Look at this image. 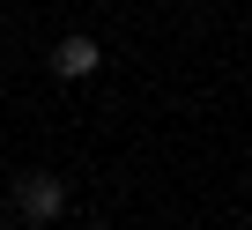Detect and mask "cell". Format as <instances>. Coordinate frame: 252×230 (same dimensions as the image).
Wrapping results in <instances>:
<instances>
[{"label": "cell", "mask_w": 252, "mask_h": 230, "mask_svg": "<svg viewBox=\"0 0 252 230\" xmlns=\"http://www.w3.org/2000/svg\"><path fill=\"white\" fill-rule=\"evenodd\" d=\"M15 208H23L30 223H52V215L67 208V178H52V171H30V178H15Z\"/></svg>", "instance_id": "cell-1"}, {"label": "cell", "mask_w": 252, "mask_h": 230, "mask_svg": "<svg viewBox=\"0 0 252 230\" xmlns=\"http://www.w3.org/2000/svg\"><path fill=\"white\" fill-rule=\"evenodd\" d=\"M96 67H104L96 37H60V45H52V74H60V82H89Z\"/></svg>", "instance_id": "cell-2"}]
</instances>
